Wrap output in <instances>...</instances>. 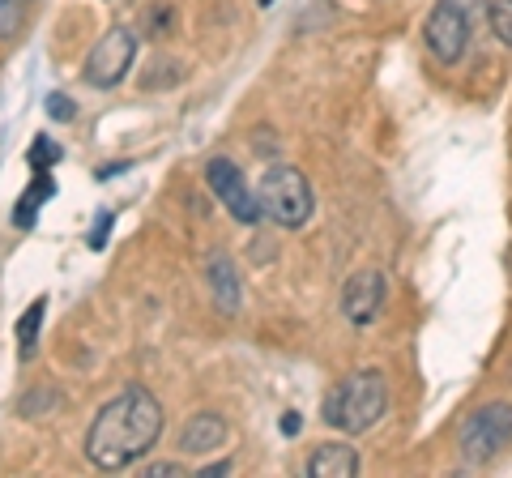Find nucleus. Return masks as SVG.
<instances>
[{"mask_svg": "<svg viewBox=\"0 0 512 478\" xmlns=\"http://www.w3.org/2000/svg\"><path fill=\"white\" fill-rule=\"evenodd\" d=\"M163 436V406L141 385L120 389L111 402L94 414L86 432V457L99 470H124L146 457Z\"/></svg>", "mask_w": 512, "mask_h": 478, "instance_id": "f257e3e1", "label": "nucleus"}, {"mask_svg": "<svg viewBox=\"0 0 512 478\" xmlns=\"http://www.w3.org/2000/svg\"><path fill=\"white\" fill-rule=\"evenodd\" d=\"M389 410V385H384L380 372H350L342 376L338 385L325 393V406H320V419L333 432H346V436H363L367 427H376Z\"/></svg>", "mask_w": 512, "mask_h": 478, "instance_id": "f03ea898", "label": "nucleus"}, {"mask_svg": "<svg viewBox=\"0 0 512 478\" xmlns=\"http://www.w3.org/2000/svg\"><path fill=\"white\" fill-rule=\"evenodd\" d=\"M256 197H261V214L274 218L278 227H286V231L303 227V222L312 218V210H316L308 175H303L299 167H291V163L269 167L261 175V184H256Z\"/></svg>", "mask_w": 512, "mask_h": 478, "instance_id": "7ed1b4c3", "label": "nucleus"}, {"mask_svg": "<svg viewBox=\"0 0 512 478\" xmlns=\"http://www.w3.org/2000/svg\"><path fill=\"white\" fill-rule=\"evenodd\" d=\"M512 444V406L508 402H487L478 406L466 423H461V457L470 466H487Z\"/></svg>", "mask_w": 512, "mask_h": 478, "instance_id": "20e7f679", "label": "nucleus"}, {"mask_svg": "<svg viewBox=\"0 0 512 478\" xmlns=\"http://www.w3.org/2000/svg\"><path fill=\"white\" fill-rule=\"evenodd\" d=\"M423 39H427V52L436 56L440 65H457L470 47V0H440V5L427 13Z\"/></svg>", "mask_w": 512, "mask_h": 478, "instance_id": "39448f33", "label": "nucleus"}, {"mask_svg": "<svg viewBox=\"0 0 512 478\" xmlns=\"http://www.w3.org/2000/svg\"><path fill=\"white\" fill-rule=\"evenodd\" d=\"M133 56H137V35L128 26H111L86 56V69H82L86 86H94V90L120 86L128 77V69H133Z\"/></svg>", "mask_w": 512, "mask_h": 478, "instance_id": "423d86ee", "label": "nucleus"}, {"mask_svg": "<svg viewBox=\"0 0 512 478\" xmlns=\"http://www.w3.org/2000/svg\"><path fill=\"white\" fill-rule=\"evenodd\" d=\"M205 184H210V193L222 201V210H227L235 222H244V227H256V222H261V197L248 188L244 171H239L231 158H214V163L205 167Z\"/></svg>", "mask_w": 512, "mask_h": 478, "instance_id": "0eeeda50", "label": "nucleus"}, {"mask_svg": "<svg viewBox=\"0 0 512 478\" xmlns=\"http://www.w3.org/2000/svg\"><path fill=\"white\" fill-rule=\"evenodd\" d=\"M384 308V274L380 269H359L342 291V312L350 325H372Z\"/></svg>", "mask_w": 512, "mask_h": 478, "instance_id": "6e6552de", "label": "nucleus"}, {"mask_svg": "<svg viewBox=\"0 0 512 478\" xmlns=\"http://www.w3.org/2000/svg\"><path fill=\"white\" fill-rule=\"evenodd\" d=\"M222 440H227V419L214 410H201V414H192V419L184 423V432H180V449L188 457H205V453H214L222 449Z\"/></svg>", "mask_w": 512, "mask_h": 478, "instance_id": "1a4fd4ad", "label": "nucleus"}, {"mask_svg": "<svg viewBox=\"0 0 512 478\" xmlns=\"http://www.w3.org/2000/svg\"><path fill=\"white\" fill-rule=\"evenodd\" d=\"M359 466L355 444H316L308 453V478H355Z\"/></svg>", "mask_w": 512, "mask_h": 478, "instance_id": "9d476101", "label": "nucleus"}, {"mask_svg": "<svg viewBox=\"0 0 512 478\" xmlns=\"http://www.w3.org/2000/svg\"><path fill=\"white\" fill-rule=\"evenodd\" d=\"M205 278H210V291H214V304L218 312L235 316L239 304H244V291H239V274L227 252H210V261H205Z\"/></svg>", "mask_w": 512, "mask_h": 478, "instance_id": "9b49d317", "label": "nucleus"}, {"mask_svg": "<svg viewBox=\"0 0 512 478\" xmlns=\"http://www.w3.org/2000/svg\"><path fill=\"white\" fill-rule=\"evenodd\" d=\"M52 193H56V180L47 171H39L35 175V184L22 193V201H18V210H13V222L18 227H35V214H39V205L43 201H52Z\"/></svg>", "mask_w": 512, "mask_h": 478, "instance_id": "f8f14e48", "label": "nucleus"}, {"mask_svg": "<svg viewBox=\"0 0 512 478\" xmlns=\"http://www.w3.org/2000/svg\"><path fill=\"white\" fill-rule=\"evenodd\" d=\"M43 312H47V299H35V304H30V308L22 312V321H18V359H35Z\"/></svg>", "mask_w": 512, "mask_h": 478, "instance_id": "ddd939ff", "label": "nucleus"}, {"mask_svg": "<svg viewBox=\"0 0 512 478\" xmlns=\"http://www.w3.org/2000/svg\"><path fill=\"white\" fill-rule=\"evenodd\" d=\"M487 18H491L495 39H500L504 47H512V0H491V5H487Z\"/></svg>", "mask_w": 512, "mask_h": 478, "instance_id": "4468645a", "label": "nucleus"}, {"mask_svg": "<svg viewBox=\"0 0 512 478\" xmlns=\"http://www.w3.org/2000/svg\"><path fill=\"white\" fill-rule=\"evenodd\" d=\"M22 30V0H0V39H13Z\"/></svg>", "mask_w": 512, "mask_h": 478, "instance_id": "2eb2a0df", "label": "nucleus"}, {"mask_svg": "<svg viewBox=\"0 0 512 478\" xmlns=\"http://www.w3.org/2000/svg\"><path fill=\"white\" fill-rule=\"evenodd\" d=\"M56 158H60V146H56V141L39 137V141H35V150H30V167H35V171H47V167L56 163Z\"/></svg>", "mask_w": 512, "mask_h": 478, "instance_id": "dca6fc26", "label": "nucleus"}, {"mask_svg": "<svg viewBox=\"0 0 512 478\" xmlns=\"http://www.w3.org/2000/svg\"><path fill=\"white\" fill-rule=\"evenodd\" d=\"M47 116L64 124V120H73V116H77V107H73L69 94H47Z\"/></svg>", "mask_w": 512, "mask_h": 478, "instance_id": "f3484780", "label": "nucleus"}, {"mask_svg": "<svg viewBox=\"0 0 512 478\" xmlns=\"http://www.w3.org/2000/svg\"><path fill=\"white\" fill-rule=\"evenodd\" d=\"M141 474H146V478H180V474H188V470L180 466V461H150V466L141 470Z\"/></svg>", "mask_w": 512, "mask_h": 478, "instance_id": "a211bd4d", "label": "nucleus"}, {"mask_svg": "<svg viewBox=\"0 0 512 478\" xmlns=\"http://www.w3.org/2000/svg\"><path fill=\"white\" fill-rule=\"evenodd\" d=\"M107 231H111V214H99V222H94V231H90V248L94 252L107 244Z\"/></svg>", "mask_w": 512, "mask_h": 478, "instance_id": "6ab92c4d", "label": "nucleus"}, {"mask_svg": "<svg viewBox=\"0 0 512 478\" xmlns=\"http://www.w3.org/2000/svg\"><path fill=\"white\" fill-rule=\"evenodd\" d=\"M282 432H286V436L299 432V414H282Z\"/></svg>", "mask_w": 512, "mask_h": 478, "instance_id": "aec40b11", "label": "nucleus"}, {"mask_svg": "<svg viewBox=\"0 0 512 478\" xmlns=\"http://www.w3.org/2000/svg\"><path fill=\"white\" fill-rule=\"evenodd\" d=\"M227 470H231V466H227V461H222V466H205V470H201L197 478H222V474H227Z\"/></svg>", "mask_w": 512, "mask_h": 478, "instance_id": "412c9836", "label": "nucleus"}, {"mask_svg": "<svg viewBox=\"0 0 512 478\" xmlns=\"http://www.w3.org/2000/svg\"><path fill=\"white\" fill-rule=\"evenodd\" d=\"M261 5H274V0H261Z\"/></svg>", "mask_w": 512, "mask_h": 478, "instance_id": "4be33fe9", "label": "nucleus"}]
</instances>
